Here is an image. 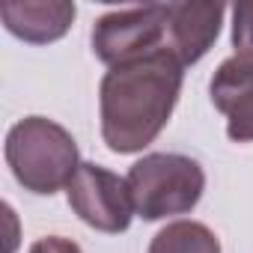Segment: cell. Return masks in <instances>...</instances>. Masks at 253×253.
I'll return each mask as SVG.
<instances>
[{
  "mask_svg": "<svg viewBox=\"0 0 253 253\" xmlns=\"http://www.w3.org/2000/svg\"><path fill=\"white\" fill-rule=\"evenodd\" d=\"M185 81V66L167 51H152L116 63L98 86L101 137L110 152H143L173 116Z\"/></svg>",
  "mask_w": 253,
  "mask_h": 253,
  "instance_id": "6da1fadb",
  "label": "cell"
},
{
  "mask_svg": "<svg viewBox=\"0 0 253 253\" xmlns=\"http://www.w3.org/2000/svg\"><path fill=\"white\" fill-rule=\"evenodd\" d=\"M6 164L15 182L30 191L51 197L60 188H69L81 158L75 137L60 122L45 116H27L15 122L6 134Z\"/></svg>",
  "mask_w": 253,
  "mask_h": 253,
  "instance_id": "7a4b0ae2",
  "label": "cell"
},
{
  "mask_svg": "<svg viewBox=\"0 0 253 253\" xmlns=\"http://www.w3.org/2000/svg\"><path fill=\"white\" fill-rule=\"evenodd\" d=\"M128 188L134 211L143 220H164L173 214H188L197 209L206 191L203 167L179 152H152L143 155L128 170Z\"/></svg>",
  "mask_w": 253,
  "mask_h": 253,
  "instance_id": "3957f363",
  "label": "cell"
},
{
  "mask_svg": "<svg viewBox=\"0 0 253 253\" xmlns=\"http://www.w3.org/2000/svg\"><path fill=\"white\" fill-rule=\"evenodd\" d=\"M167 21H170V3L104 12L92 24V51L107 66L161 51L167 48Z\"/></svg>",
  "mask_w": 253,
  "mask_h": 253,
  "instance_id": "277c9868",
  "label": "cell"
},
{
  "mask_svg": "<svg viewBox=\"0 0 253 253\" xmlns=\"http://www.w3.org/2000/svg\"><path fill=\"white\" fill-rule=\"evenodd\" d=\"M66 194L72 211L98 232H110V235L125 232L131 226V217L137 214L128 179L110 173L101 164H89V161L81 164Z\"/></svg>",
  "mask_w": 253,
  "mask_h": 253,
  "instance_id": "5b68a950",
  "label": "cell"
},
{
  "mask_svg": "<svg viewBox=\"0 0 253 253\" xmlns=\"http://www.w3.org/2000/svg\"><path fill=\"white\" fill-rule=\"evenodd\" d=\"M214 107L226 116V134L235 143H253V51L226 57L209 84Z\"/></svg>",
  "mask_w": 253,
  "mask_h": 253,
  "instance_id": "8992f818",
  "label": "cell"
},
{
  "mask_svg": "<svg viewBox=\"0 0 253 253\" xmlns=\"http://www.w3.org/2000/svg\"><path fill=\"white\" fill-rule=\"evenodd\" d=\"M223 12V3H170L167 51L182 66L200 63L220 33Z\"/></svg>",
  "mask_w": 253,
  "mask_h": 253,
  "instance_id": "52a82bcc",
  "label": "cell"
},
{
  "mask_svg": "<svg viewBox=\"0 0 253 253\" xmlns=\"http://www.w3.org/2000/svg\"><path fill=\"white\" fill-rule=\"evenodd\" d=\"M75 3L69 0H24V3H3L0 18L6 30L30 45H48L69 33L75 21Z\"/></svg>",
  "mask_w": 253,
  "mask_h": 253,
  "instance_id": "ba28073f",
  "label": "cell"
},
{
  "mask_svg": "<svg viewBox=\"0 0 253 253\" xmlns=\"http://www.w3.org/2000/svg\"><path fill=\"white\" fill-rule=\"evenodd\" d=\"M149 253H220V241L200 220H173L152 238Z\"/></svg>",
  "mask_w": 253,
  "mask_h": 253,
  "instance_id": "9c48e42d",
  "label": "cell"
},
{
  "mask_svg": "<svg viewBox=\"0 0 253 253\" xmlns=\"http://www.w3.org/2000/svg\"><path fill=\"white\" fill-rule=\"evenodd\" d=\"M232 18V45L238 51H253V3H235Z\"/></svg>",
  "mask_w": 253,
  "mask_h": 253,
  "instance_id": "30bf717a",
  "label": "cell"
},
{
  "mask_svg": "<svg viewBox=\"0 0 253 253\" xmlns=\"http://www.w3.org/2000/svg\"><path fill=\"white\" fill-rule=\"evenodd\" d=\"M30 253H84L72 238H63V235H45L39 241H33Z\"/></svg>",
  "mask_w": 253,
  "mask_h": 253,
  "instance_id": "8fae6325",
  "label": "cell"
}]
</instances>
